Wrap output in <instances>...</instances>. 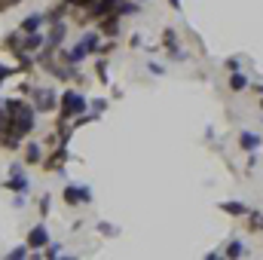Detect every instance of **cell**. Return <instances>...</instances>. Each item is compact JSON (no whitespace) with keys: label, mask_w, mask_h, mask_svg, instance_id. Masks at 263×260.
Wrapping results in <instances>:
<instances>
[{"label":"cell","mask_w":263,"mask_h":260,"mask_svg":"<svg viewBox=\"0 0 263 260\" xmlns=\"http://www.w3.org/2000/svg\"><path fill=\"white\" fill-rule=\"evenodd\" d=\"M86 110V98L77 95V92H65L62 98V117H73V114H83Z\"/></svg>","instance_id":"6da1fadb"},{"label":"cell","mask_w":263,"mask_h":260,"mask_svg":"<svg viewBox=\"0 0 263 260\" xmlns=\"http://www.w3.org/2000/svg\"><path fill=\"white\" fill-rule=\"evenodd\" d=\"M43 245H49V233H46L43 224H37L31 230V236H28V248H43Z\"/></svg>","instance_id":"7a4b0ae2"},{"label":"cell","mask_w":263,"mask_h":260,"mask_svg":"<svg viewBox=\"0 0 263 260\" xmlns=\"http://www.w3.org/2000/svg\"><path fill=\"white\" fill-rule=\"evenodd\" d=\"M239 147L248 150V153H254V150L260 147V135H254V132H242V135H239Z\"/></svg>","instance_id":"3957f363"},{"label":"cell","mask_w":263,"mask_h":260,"mask_svg":"<svg viewBox=\"0 0 263 260\" xmlns=\"http://www.w3.org/2000/svg\"><path fill=\"white\" fill-rule=\"evenodd\" d=\"M86 199H89V190H86V187H67L65 190L67 205H77V202H86Z\"/></svg>","instance_id":"277c9868"},{"label":"cell","mask_w":263,"mask_h":260,"mask_svg":"<svg viewBox=\"0 0 263 260\" xmlns=\"http://www.w3.org/2000/svg\"><path fill=\"white\" fill-rule=\"evenodd\" d=\"M40 22H43V15H28V18L22 22V31H25V34H34V31L40 28Z\"/></svg>","instance_id":"5b68a950"},{"label":"cell","mask_w":263,"mask_h":260,"mask_svg":"<svg viewBox=\"0 0 263 260\" xmlns=\"http://www.w3.org/2000/svg\"><path fill=\"white\" fill-rule=\"evenodd\" d=\"M245 83H248V80H245V73H230V89H236V92H239V89H245Z\"/></svg>","instance_id":"8992f818"},{"label":"cell","mask_w":263,"mask_h":260,"mask_svg":"<svg viewBox=\"0 0 263 260\" xmlns=\"http://www.w3.org/2000/svg\"><path fill=\"white\" fill-rule=\"evenodd\" d=\"M220 208H223V211H230V214H245V205H239V202H223Z\"/></svg>","instance_id":"52a82bcc"},{"label":"cell","mask_w":263,"mask_h":260,"mask_svg":"<svg viewBox=\"0 0 263 260\" xmlns=\"http://www.w3.org/2000/svg\"><path fill=\"white\" fill-rule=\"evenodd\" d=\"M248 230H263V214H251V220H248Z\"/></svg>","instance_id":"ba28073f"},{"label":"cell","mask_w":263,"mask_h":260,"mask_svg":"<svg viewBox=\"0 0 263 260\" xmlns=\"http://www.w3.org/2000/svg\"><path fill=\"white\" fill-rule=\"evenodd\" d=\"M227 254H230V257H239V254H242V242H230V245H227Z\"/></svg>","instance_id":"9c48e42d"},{"label":"cell","mask_w":263,"mask_h":260,"mask_svg":"<svg viewBox=\"0 0 263 260\" xmlns=\"http://www.w3.org/2000/svg\"><path fill=\"white\" fill-rule=\"evenodd\" d=\"M40 159V150H37V144H31L28 147V162H37Z\"/></svg>","instance_id":"30bf717a"},{"label":"cell","mask_w":263,"mask_h":260,"mask_svg":"<svg viewBox=\"0 0 263 260\" xmlns=\"http://www.w3.org/2000/svg\"><path fill=\"white\" fill-rule=\"evenodd\" d=\"M22 0H0V9H6V6H18Z\"/></svg>","instance_id":"8fae6325"},{"label":"cell","mask_w":263,"mask_h":260,"mask_svg":"<svg viewBox=\"0 0 263 260\" xmlns=\"http://www.w3.org/2000/svg\"><path fill=\"white\" fill-rule=\"evenodd\" d=\"M168 3H172V6H178V0H168Z\"/></svg>","instance_id":"7c38bea8"},{"label":"cell","mask_w":263,"mask_h":260,"mask_svg":"<svg viewBox=\"0 0 263 260\" xmlns=\"http://www.w3.org/2000/svg\"><path fill=\"white\" fill-rule=\"evenodd\" d=\"M260 107H263V101H260Z\"/></svg>","instance_id":"4fadbf2b"}]
</instances>
